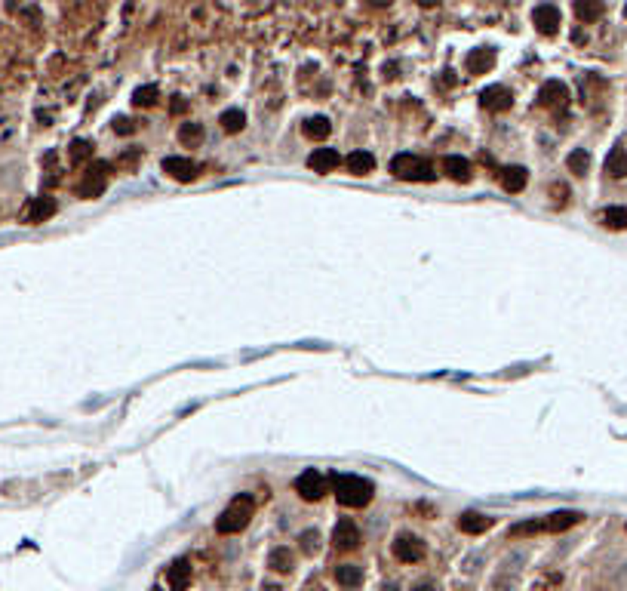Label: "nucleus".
<instances>
[{
  "label": "nucleus",
  "mask_w": 627,
  "mask_h": 591,
  "mask_svg": "<svg viewBox=\"0 0 627 591\" xmlns=\"http://www.w3.org/2000/svg\"><path fill=\"white\" fill-rule=\"evenodd\" d=\"M333 489H335V499L344 508H363V505L372 502V480L360 477V475H333Z\"/></svg>",
  "instance_id": "f257e3e1"
},
{
  "label": "nucleus",
  "mask_w": 627,
  "mask_h": 591,
  "mask_svg": "<svg viewBox=\"0 0 627 591\" xmlns=\"http://www.w3.org/2000/svg\"><path fill=\"white\" fill-rule=\"evenodd\" d=\"M252 514H256V502H252V496H247V493L234 496V499L228 502V508L216 518V533H218V536L240 533V530L249 527Z\"/></svg>",
  "instance_id": "f03ea898"
},
{
  "label": "nucleus",
  "mask_w": 627,
  "mask_h": 591,
  "mask_svg": "<svg viewBox=\"0 0 627 591\" xmlns=\"http://www.w3.org/2000/svg\"><path fill=\"white\" fill-rule=\"evenodd\" d=\"M391 173L403 182H434L437 179L434 166H430L425 157H415V154H397L391 160Z\"/></svg>",
  "instance_id": "7ed1b4c3"
},
{
  "label": "nucleus",
  "mask_w": 627,
  "mask_h": 591,
  "mask_svg": "<svg viewBox=\"0 0 627 591\" xmlns=\"http://www.w3.org/2000/svg\"><path fill=\"white\" fill-rule=\"evenodd\" d=\"M108 173H111V166H108L105 160L89 164L87 173H83V179H80V185H77V194H80V197H87V200L99 197V194L108 188Z\"/></svg>",
  "instance_id": "20e7f679"
},
{
  "label": "nucleus",
  "mask_w": 627,
  "mask_h": 591,
  "mask_svg": "<svg viewBox=\"0 0 627 591\" xmlns=\"http://www.w3.org/2000/svg\"><path fill=\"white\" fill-rule=\"evenodd\" d=\"M391 552H394V557H397L400 563H418L421 557L428 554V545L421 542L418 536H412V533H400V536L394 539Z\"/></svg>",
  "instance_id": "39448f33"
},
{
  "label": "nucleus",
  "mask_w": 627,
  "mask_h": 591,
  "mask_svg": "<svg viewBox=\"0 0 627 591\" xmlns=\"http://www.w3.org/2000/svg\"><path fill=\"white\" fill-rule=\"evenodd\" d=\"M532 25H535L538 35L554 37L557 31H560V25H563L560 6H554V4H538L535 10H532Z\"/></svg>",
  "instance_id": "423d86ee"
},
{
  "label": "nucleus",
  "mask_w": 627,
  "mask_h": 591,
  "mask_svg": "<svg viewBox=\"0 0 627 591\" xmlns=\"http://www.w3.org/2000/svg\"><path fill=\"white\" fill-rule=\"evenodd\" d=\"M295 493H299L304 502H317L320 496L326 493V477L320 475V471H314V468L302 471V475L295 477Z\"/></svg>",
  "instance_id": "0eeeda50"
},
{
  "label": "nucleus",
  "mask_w": 627,
  "mask_h": 591,
  "mask_svg": "<svg viewBox=\"0 0 627 591\" xmlns=\"http://www.w3.org/2000/svg\"><path fill=\"white\" fill-rule=\"evenodd\" d=\"M160 170H163L169 179H175V182H194V179H197V173H200V166L194 164L191 157H163V160H160Z\"/></svg>",
  "instance_id": "6e6552de"
},
{
  "label": "nucleus",
  "mask_w": 627,
  "mask_h": 591,
  "mask_svg": "<svg viewBox=\"0 0 627 591\" xmlns=\"http://www.w3.org/2000/svg\"><path fill=\"white\" fill-rule=\"evenodd\" d=\"M480 105L486 108V111H492V114H502V111H507V108L514 105V92L507 87H502V83H495V87H486L480 92Z\"/></svg>",
  "instance_id": "1a4fd4ad"
},
{
  "label": "nucleus",
  "mask_w": 627,
  "mask_h": 591,
  "mask_svg": "<svg viewBox=\"0 0 627 591\" xmlns=\"http://www.w3.org/2000/svg\"><path fill=\"white\" fill-rule=\"evenodd\" d=\"M333 545L338 552H354V548L360 545V527L351 518H342L333 530Z\"/></svg>",
  "instance_id": "9d476101"
},
{
  "label": "nucleus",
  "mask_w": 627,
  "mask_h": 591,
  "mask_svg": "<svg viewBox=\"0 0 627 591\" xmlns=\"http://www.w3.org/2000/svg\"><path fill=\"white\" fill-rule=\"evenodd\" d=\"M56 209H58V204L53 197H34L31 204H28V209H25V222L28 225H40V222H46V219H53L56 216Z\"/></svg>",
  "instance_id": "9b49d317"
},
{
  "label": "nucleus",
  "mask_w": 627,
  "mask_h": 591,
  "mask_svg": "<svg viewBox=\"0 0 627 591\" xmlns=\"http://www.w3.org/2000/svg\"><path fill=\"white\" fill-rule=\"evenodd\" d=\"M495 65V49L492 47H477L464 56V68L468 74H486Z\"/></svg>",
  "instance_id": "f8f14e48"
},
{
  "label": "nucleus",
  "mask_w": 627,
  "mask_h": 591,
  "mask_svg": "<svg viewBox=\"0 0 627 591\" xmlns=\"http://www.w3.org/2000/svg\"><path fill=\"white\" fill-rule=\"evenodd\" d=\"M566 99H569V87L560 80H547L545 87L538 90V105H545V108H563Z\"/></svg>",
  "instance_id": "ddd939ff"
},
{
  "label": "nucleus",
  "mask_w": 627,
  "mask_h": 591,
  "mask_svg": "<svg viewBox=\"0 0 627 591\" xmlns=\"http://www.w3.org/2000/svg\"><path fill=\"white\" fill-rule=\"evenodd\" d=\"M581 520H584L581 511H554L547 518H541V527H545V533H563V530H569Z\"/></svg>",
  "instance_id": "4468645a"
},
{
  "label": "nucleus",
  "mask_w": 627,
  "mask_h": 591,
  "mask_svg": "<svg viewBox=\"0 0 627 591\" xmlns=\"http://www.w3.org/2000/svg\"><path fill=\"white\" fill-rule=\"evenodd\" d=\"M443 173H446L452 182H461V185H468V182L473 179L471 160H464L461 154H446V157H443Z\"/></svg>",
  "instance_id": "2eb2a0df"
},
{
  "label": "nucleus",
  "mask_w": 627,
  "mask_h": 591,
  "mask_svg": "<svg viewBox=\"0 0 627 591\" xmlns=\"http://www.w3.org/2000/svg\"><path fill=\"white\" fill-rule=\"evenodd\" d=\"M166 582H169V591H185L191 582V561L188 557H179L166 567Z\"/></svg>",
  "instance_id": "dca6fc26"
},
{
  "label": "nucleus",
  "mask_w": 627,
  "mask_h": 591,
  "mask_svg": "<svg viewBox=\"0 0 627 591\" xmlns=\"http://www.w3.org/2000/svg\"><path fill=\"white\" fill-rule=\"evenodd\" d=\"M338 151L335 148H314L311 151V157H308V166L314 173H320V176H326V173H333L335 166H338Z\"/></svg>",
  "instance_id": "f3484780"
},
{
  "label": "nucleus",
  "mask_w": 627,
  "mask_h": 591,
  "mask_svg": "<svg viewBox=\"0 0 627 591\" xmlns=\"http://www.w3.org/2000/svg\"><path fill=\"white\" fill-rule=\"evenodd\" d=\"M489 527H492V518H486V514H480V511L459 514V530L468 536H480V533H486Z\"/></svg>",
  "instance_id": "a211bd4d"
},
{
  "label": "nucleus",
  "mask_w": 627,
  "mask_h": 591,
  "mask_svg": "<svg viewBox=\"0 0 627 591\" xmlns=\"http://www.w3.org/2000/svg\"><path fill=\"white\" fill-rule=\"evenodd\" d=\"M344 166L354 176H369L372 170H375V157H372L369 151H354V154L344 157Z\"/></svg>",
  "instance_id": "6ab92c4d"
},
{
  "label": "nucleus",
  "mask_w": 627,
  "mask_h": 591,
  "mask_svg": "<svg viewBox=\"0 0 627 591\" xmlns=\"http://www.w3.org/2000/svg\"><path fill=\"white\" fill-rule=\"evenodd\" d=\"M302 133L308 139H314V142H323V139H329V133H333V123H329V117H308V121L302 123Z\"/></svg>",
  "instance_id": "aec40b11"
},
{
  "label": "nucleus",
  "mask_w": 627,
  "mask_h": 591,
  "mask_svg": "<svg viewBox=\"0 0 627 591\" xmlns=\"http://www.w3.org/2000/svg\"><path fill=\"white\" fill-rule=\"evenodd\" d=\"M526 182H529L526 166H507V170H502V185H504V191L516 194V191L526 188Z\"/></svg>",
  "instance_id": "412c9836"
},
{
  "label": "nucleus",
  "mask_w": 627,
  "mask_h": 591,
  "mask_svg": "<svg viewBox=\"0 0 627 591\" xmlns=\"http://www.w3.org/2000/svg\"><path fill=\"white\" fill-rule=\"evenodd\" d=\"M292 563H295V557H292V552H290L286 545L271 548V554H268V567L274 570V573H292Z\"/></svg>",
  "instance_id": "4be33fe9"
},
{
  "label": "nucleus",
  "mask_w": 627,
  "mask_h": 591,
  "mask_svg": "<svg viewBox=\"0 0 627 591\" xmlns=\"http://www.w3.org/2000/svg\"><path fill=\"white\" fill-rule=\"evenodd\" d=\"M606 173L612 176V179H624V176H627V151H624L621 145L609 151V157H606Z\"/></svg>",
  "instance_id": "5701e85b"
},
{
  "label": "nucleus",
  "mask_w": 627,
  "mask_h": 591,
  "mask_svg": "<svg viewBox=\"0 0 627 591\" xmlns=\"http://www.w3.org/2000/svg\"><path fill=\"white\" fill-rule=\"evenodd\" d=\"M335 582L342 588H357L363 582V570L354 567V563H338V567H335Z\"/></svg>",
  "instance_id": "b1692460"
},
{
  "label": "nucleus",
  "mask_w": 627,
  "mask_h": 591,
  "mask_svg": "<svg viewBox=\"0 0 627 591\" xmlns=\"http://www.w3.org/2000/svg\"><path fill=\"white\" fill-rule=\"evenodd\" d=\"M600 222H603L606 228H612V231H624L627 228V207H606L603 213H600Z\"/></svg>",
  "instance_id": "393cba45"
},
{
  "label": "nucleus",
  "mask_w": 627,
  "mask_h": 591,
  "mask_svg": "<svg viewBox=\"0 0 627 591\" xmlns=\"http://www.w3.org/2000/svg\"><path fill=\"white\" fill-rule=\"evenodd\" d=\"M606 6L597 4V0H575V16H578L581 22H597L600 16H603Z\"/></svg>",
  "instance_id": "a878e982"
},
{
  "label": "nucleus",
  "mask_w": 627,
  "mask_h": 591,
  "mask_svg": "<svg viewBox=\"0 0 627 591\" xmlns=\"http://www.w3.org/2000/svg\"><path fill=\"white\" fill-rule=\"evenodd\" d=\"M218 123H222L225 133H240L243 126H247V114H243L240 108H228V111H222V117H218Z\"/></svg>",
  "instance_id": "bb28decb"
},
{
  "label": "nucleus",
  "mask_w": 627,
  "mask_h": 591,
  "mask_svg": "<svg viewBox=\"0 0 627 591\" xmlns=\"http://www.w3.org/2000/svg\"><path fill=\"white\" fill-rule=\"evenodd\" d=\"M157 99H160V90L154 87V83H145V87H139L132 92L135 108H151V105H157Z\"/></svg>",
  "instance_id": "cd10ccee"
},
{
  "label": "nucleus",
  "mask_w": 627,
  "mask_h": 591,
  "mask_svg": "<svg viewBox=\"0 0 627 591\" xmlns=\"http://www.w3.org/2000/svg\"><path fill=\"white\" fill-rule=\"evenodd\" d=\"M566 166H569V173H575V176H584L588 173V166H590V154L584 148H575L569 157H566Z\"/></svg>",
  "instance_id": "c85d7f7f"
},
{
  "label": "nucleus",
  "mask_w": 627,
  "mask_h": 591,
  "mask_svg": "<svg viewBox=\"0 0 627 591\" xmlns=\"http://www.w3.org/2000/svg\"><path fill=\"white\" fill-rule=\"evenodd\" d=\"M179 142L182 145H200L203 142V123H182L179 126Z\"/></svg>",
  "instance_id": "c756f323"
},
{
  "label": "nucleus",
  "mask_w": 627,
  "mask_h": 591,
  "mask_svg": "<svg viewBox=\"0 0 627 591\" xmlns=\"http://www.w3.org/2000/svg\"><path fill=\"white\" fill-rule=\"evenodd\" d=\"M89 157H92V142H87V139L71 142V164H83V160H89Z\"/></svg>",
  "instance_id": "7c9ffc66"
},
{
  "label": "nucleus",
  "mask_w": 627,
  "mask_h": 591,
  "mask_svg": "<svg viewBox=\"0 0 627 591\" xmlns=\"http://www.w3.org/2000/svg\"><path fill=\"white\" fill-rule=\"evenodd\" d=\"M535 533H545V527H541V520H523V523H514L511 527V536H535Z\"/></svg>",
  "instance_id": "2f4dec72"
},
{
  "label": "nucleus",
  "mask_w": 627,
  "mask_h": 591,
  "mask_svg": "<svg viewBox=\"0 0 627 591\" xmlns=\"http://www.w3.org/2000/svg\"><path fill=\"white\" fill-rule=\"evenodd\" d=\"M299 542H302V552H304V554H317L320 533H317V530H304V533L299 536Z\"/></svg>",
  "instance_id": "473e14b6"
},
{
  "label": "nucleus",
  "mask_w": 627,
  "mask_h": 591,
  "mask_svg": "<svg viewBox=\"0 0 627 591\" xmlns=\"http://www.w3.org/2000/svg\"><path fill=\"white\" fill-rule=\"evenodd\" d=\"M114 130H117V133H123V136H130V133H135V126H132L130 117H117V121H114Z\"/></svg>",
  "instance_id": "72a5a7b5"
},
{
  "label": "nucleus",
  "mask_w": 627,
  "mask_h": 591,
  "mask_svg": "<svg viewBox=\"0 0 627 591\" xmlns=\"http://www.w3.org/2000/svg\"><path fill=\"white\" fill-rule=\"evenodd\" d=\"M185 108H188V102H185L182 96H173V105H169V111H173V114H182Z\"/></svg>",
  "instance_id": "f704fd0d"
},
{
  "label": "nucleus",
  "mask_w": 627,
  "mask_h": 591,
  "mask_svg": "<svg viewBox=\"0 0 627 591\" xmlns=\"http://www.w3.org/2000/svg\"><path fill=\"white\" fill-rule=\"evenodd\" d=\"M139 157H142V151L135 148V151H130V154H123L120 160H117V164H126V166H132V164H135V160H139Z\"/></svg>",
  "instance_id": "c9c22d12"
},
{
  "label": "nucleus",
  "mask_w": 627,
  "mask_h": 591,
  "mask_svg": "<svg viewBox=\"0 0 627 591\" xmlns=\"http://www.w3.org/2000/svg\"><path fill=\"white\" fill-rule=\"evenodd\" d=\"M412 591H437V585H434V582H418Z\"/></svg>",
  "instance_id": "e433bc0d"
},
{
  "label": "nucleus",
  "mask_w": 627,
  "mask_h": 591,
  "mask_svg": "<svg viewBox=\"0 0 627 591\" xmlns=\"http://www.w3.org/2000/svg\"><path fill=\"white\" fill-rule=\"evenodd\" d=\"M261 591H280L277 585H261Z\"/></svg>",
  "instance_id": "4c0bfd02"
},
{
  "label": "nucleus",
  "mask_w": 627,
  "mask_h": 591,
  "mask_svg": "<svg viewBox=\"0 0 627 591\" xmlns=\"http://www.w3.org/2000/svg\"><path fill=\"white\" fill-rule=\"evenodd\" d=\"M385 591H397V585H385Z\"/></svg>",
  "instance_id": "58836bf2"
},
{
  "label": "nucleus",
  "mask_w": 627,
  "mask_h": 591,
  "mask_svg": "<svg viewBox=\"0 0 627 591\" xmlns=\"http://www.w3.org/2000/svg\"><path fill=\"white\" fill-rule=\"evenodd\" d=\"M308 591H323V588H317V585H311V588H308Z\"/></svg>",
  "instance_id": "ea45409f"
},
{
  "label": "nucleus",
  "mask_w": 627,
  "mask_h": 591,
  "mask_svg": "<svg viewBox=\"0 0 627 591\" xmlns=\"http://www.w3.org/2000/svg\"><path fill=\"white\" fill-rule=\"evenodd\" d=\"M624 16H627V6H624Z\"/></svg>",
  "instance_id": "a19ab883"
},
{
  "label": "nucleus",
  "mask_w": 627,
  "mask_h": 591,
  "mask_svg": "<svg viewBox=\"0 0 627 591\" xmlns=\"http://www.w3.org/2000/svg\"><path fill=\"white\" fill-rule=\"evenodd\" d=\"M151 591H160V588H151Z\"/></svg>",
  "instance_id": "79ce46f5"
}]
</instances>
